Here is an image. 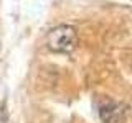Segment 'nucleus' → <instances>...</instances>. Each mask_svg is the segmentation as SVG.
Here are the masks:
<instances>
[{
    "instance_id": "1",
    "label": "nucleus",
    "mask_w": 132,
    "mask_h": 123,
    "mask_svg": "<svg viewBox=\"0 0 132 123\" xmlns=\"http://www.w3.org/2000/svg\"><path fill=\"white\" fill-rule=\"evenodd\" d=\"M46 44L53 53H69L78 44V33L71 25H58L48 33Z\"/></svg>"
}]
</instances>
